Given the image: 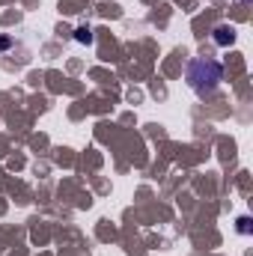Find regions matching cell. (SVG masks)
Returning a JSON list of instances; mask_svg holds the SVG:
<instances>
[{"label":"cell","mask_w":253,"mask_h":256,"mask_svg":"<svg viewBox=\"0 0 253 256\" xmlns=\"http://www.w3.org/2000/svg\"><path fill=\"white\" fill-rule=\"evenodd\" d=\"M78 42H86V45H90V42H92V30H90V27H80V30H78Z\"/></svg>","instance_id":"3957f363"},{"label":"cell","mask_w":253,"mask_h":256,"mask_svg":"<svg viewBox=\"0 0 253 256\" xmlns=\"http://www.w3.org/2000/svg\"><path fill=\"white\" fill-rule=\"evenodd\" d=\"M214 42H218V45H224V48H226V45H232V42H236V30H232V27H226V24L214 27Z\"/></svg>","instance_id":"7a4b0ae2"},{"label":"cell","mask_w":253,"mask_h":256,"mask_svg":"<svg viewBox=\"0 0 253 256\" xmlns=\"http://www.w3.org/2000/svg\"><path fill=\"white\" fill-rule=\"evenodd\" d=\"M185 80L196 96H212L224 80V66L214 57H194L185 68Z\"/></svg>","instance_id":"6da1fadb"}]
</instances>
